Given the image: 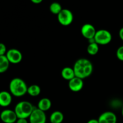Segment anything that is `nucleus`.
Here are the masks:
<instances>
[{"mask_svg": "<svg viewBox=\"0 0 123 123\" xmlns=\"http://www.w3.org/2000/svg\"><path fill=\"white\" fill-rule=\"evenodd\" d=\"M49 10H50V12H51L52 14H56L58 15L59 13L61 12V11L62 10V6H61L60 3L57 2H52L51 4L50 5V7H49Z\"/></svg>", "mask_w": 123, "mask_h": 123, "instance_id": "19", "label": "nucleus"}, {"mask_svg": "<svg viewBox=\"0 0 123 123\" xmlns=\"http://www.w3.org/2000/svg\"><path fill=\"white\" fill-rule=\"evenodd\" d=\"M84 87L83 79L75 76L68 81V88L73 92H79Z\"/></svg>", "mask_w": 123, "mask_h": 123, "instance_id": "11", "label": "nucleus"}, {"mask_svg": "<svg viewBox=\"0 0 123 123\" xmlns=\"http://www.w3.org/2000/svg\"><path fill=\"white\" fill-rule=\"evenodd\" d=\"M64 118V117L61 111H55L50 114L49 121L50 123H62Z\"/></svg>", "mask_w": 123, "mask_h": 123, "instance_id": "15", "label": "nucleus"}, {"mask_svg": "<svg viewBox=\"0 0 123 123\" xmlns=\"http://www.w3.org/2000/svg\"><path fill=\"white\" fill-rule=\"evenodd\" d=\"M0 119L4 123H15L18 118L14 111L5 109L1 112Z\"/></svg>", "mask_w": 123, "mask_h": 123, "instance_id": "8", "label": "nucleus"}, {"mask_svg": "<svg viewBox=\"0 0 123 123\" xmlns=\"http://www.w3.org/2000/svg\"><path fill=\"white\" fill-rule=\"evenodd\" d=\"M28 118L30 123H46V115L45 112L42 111L37 108H34Z\"/></svg>", "mask_w": 123, "mask_h": 123, "instance_id": "6", "label": "nucleus"}, {"mask_svg": "<svg viewBox=\"0 0 123 123\" xmlns=\"http://www.w3.org/2000/svg\"><path fill=\"white\" fill-rule=\"evenodd\" d=\"M7 48L4 43H0V56L1 55H6L7 53Z\"/></svg>", "mask_w": 123, "mask_h": 123, "instance_id": "21", "label": "nucleus"}, {"mask_svg": "<svg viewBox=\"0 0 123 123\" xmlns=\"http://www.w3.org/2000/svg\"><path fill=\"white\" fill-rule=\"evenodd\" d=\"M28 87L25 82L19 78H13L9 84L10 92L16 97H22L27 93Z\"/></svg>", "mask_w": 123, "mask_h": 123, "instance_id": "2", "label": "nucleus"}, {"mask_svg": "<svg viewBox=\"0 0 123 123\" xmlns=\"http://www.w3.org/2000/svg\"><path fill=\"white\" fill-rule=\"evenodd\" d=\"M10 64V63L6 55L0 56V73H3L7 72L9 67Z\"/></svg>", "mask_w": 123, "mask_h": 123, "instance_id": "16", "label": "nucleus"}, {"mask_svg": "<svg viewBox=\"0 0 123 123\" xmlns=\"http://www.w3.org/2000/svg\"><path fill=\"white\" fill-rule=\"evenodd\" d=\"M61 74L64 79L68 80V81L76 76L74 70L70 67H66L62 68L61 72Z\"/></svg>", "mask_w": 123, "mask_h": 123, "instance_id": "13", "label": "nucleus"}, {"mask_svg": "<svg viewBox=\"0 0 123 123\" xmlns=\"http://www.w3.org/2000/svg\"><path fill=\"white\" fill-rule=\"evenodd\" d=\"M112 38V36L109 31L102 29L97 31L94 39L98 45H106L111 43Z\"/></svg>", "mask_w": 123, "mask_h": 123, "instance_id": "4", "label": "nucleus"}, {"mask_svg": "<svg viewBox=\"0 0 123 123\" xmlns=\"http://www.w3.org/2000/svg\"><path fill=\"white\" fill-rule=\"evenodd\" d=\"M87 52L90 55H95L98 52L99 50V47L98 44L96 42H92L90 43L87 47Z\"/></svg>", "mask_w": 123, "mask_h": 123, "instance_id": "18", "label": "nucleus"}, {"mask_svg": "<svg viewBox=\"0 0 123 123\" xmlns=\"http://www.w3.org/2000/svg\"><path fill=\"white\" fill-rule=\"evenodd\" d=\"M34 107L28 101H22L17 103L14 108V112L18 118L27 119L34 109Z\"/></svg>", "mask_w": 123, "mask_h": 123, "instance_id": "3", "label": "nucleus"}, {"mask_svg": "<svg viewBox=\"0 0 123 123\" xmlns=\"http://www.w3.org/2000/svg\"><path fill=\"white\" fill-rule=\"evenodd\" d=\"M75 76L82 79L88 78L93 72V66L91 61L86 58L78 59L73 67Z\"/></svg>", "mask_w": 123, "mask_h": 123, "instance_id": "1", "label": "nucleus"}, {"mask_svg": "<svg viewBox=\"0 0 123 123\" xmlns=\"http://www.w3.org/2000/svg\"><path fill=\"white\" fill-rule=\"evenodd\" d=\"M121 114H122V115H123V107H122V110H121Z\"/></svg>", "mask_w": 123, "mask_h": 123, "instance_id": "26", "label": "nucleus"}, {"mask_svg": "<svg viewBox=\"0 0 123 123\" xmlns=\"http://www.w3.org/2000/svg\"><path fill=\"white\" fill-rule=\"evenodd\" d=\"M31 1L32 2V3L38 4H40L41 2L43 1V0H31Z\"/></svg>", "mask_w": 123, "mask_h": 123, "instance_id": "25", "label": "nucleus"}, {"mask_svg": "<svg viewBox=\"0 0 123 123\" xmlns=\"http://www.w3.org/2000/svg\"><path fill=\"white\" fill-rule=\"evenodd\" d=\"M119 37H120V39L123 41V27L121 28L119 31Z\"/></svg>", "mask_w": 123, "mask_h": 123, "instance_id": "23", "label": "nucleus"}, {"mask_svg": "<svg viewBox=\"0 0 123 123\" xmlns=\"http://www.w3.org/2000/svg\"><path fill=\"white\" fill-rule=\"evenodd\" d=\"M58 20L62 26H68L71 25L73 21V13L70 10L62 8L60 13L57 15Z\"/></svg>", "mask_w": 123, "mask_h": 123, "instance_id": "5", "label": "nucleus"}, {"mask_svg": "<svg viewBox=\"0 0 123 123\" xmlns=\"http://www.w3.org/2000/svg\"><path fill=\"white\" fill-rule=\"evenodd\" d=\"M52 106V102L48 98H42L38 102L37 108L40 109L43 112H46L50 109Z\"/></svg>", "mask_w": 123, "mask_h": 123, "instance_id": "14", "label": "nucleus"}, {"mask_svg": "<svg viewBox=\"0 0 123 123\" xmlns=\"http://www.w3.org/2000/svg\"><path fill=\"white\" fill-rule=\"evenodd\" d=\"M16 123H28L27 119L25 118H18Z\"/></svg>", "mask_w": 123, "mask_h": 123, "instance_id": "22", "label": "nucleus"}, {"mask_svg": "<svg viewBox=\"0 0 123 123\" xmlns=\"http://www.w3.org/2000/svg\"><path fill=\"white\" fill-rule=\"evenodd\" d=\"M12 95L7 91H2L0 92V106L5 108L12 103Z\"/></svg>", "mask_w": 123, "mask_h": 123, "instance_id": "12", "label": "nucleus"}, {"mask_svg": "<svg viewBox=\"0 0 123 123\" xmlns=\"http://www.w3.org/2000/svg\"><path fill=\"white\" fill-rule=\"evenodd\" d=\"M96 31L94 26L91 24H85L82 25L80 30V32L83 37L88 40L94 39L96 35Z\"/></svg>", "mask_w": 123, "mask_h": 123, "instance_id": "9", "label": "nucleus"}, {"mask_svg": "<svg viewBox=\"0 0 123 123\" xmlns=\"http://www.w3.org/2000/svg\"><path fill=\"white\" fill-rule=\"evenodd\" d=\"M97 120L99 123H117V115L111 111L102 113Z\"/></svg>", "mask_w": 123, "mask_h": 123, "instance_id": "10", "label": "nucleus"}, {"mask_svg": "<svg viewBox=\"0 0 123 123\" xmlns=\"http://www.w3.org/2000/svg\"><path fill=\"white\" fill-rule=\"evenodd\" d=\"M41 88L40 86L36 84H33L28 87L27 93L31 97H37L40 94Z\"/></svg>", "mask_w": 123, "mask_h": 123, "instance_id": "17", "label": "nucleus"}, {"mask_svg": "<svg viewBox=\"0 0 123 123\" xmlns=\"http://www.w3.org/2000/svg\"><path fill=\"white\" fill-rule=\"evenodd\" d=\"M87 123H98V120H96V119H91V120H90L88 121Z\"/></svg>", "mask_w": 123, "mask_h": 123, "instance_id": "24", "label": "nucleus"}, {"mask_svg": "<svg viewBox=\"0 0 123 123\" xmlns=\"http://www.w3.org/2000/svg\"><path fill=\"white\" fill-rule=\"evenodd\" d=\"M116 55L117 58L120 61H123V46H120L117 50Z\"/></svg>", "mask_w": 123, "mask_h": 123, "instance_id": "20", "label": "nucleus"}, {"mask_svg": "<svg viewBox=\"0 0 123 123\" xmlns=\"http://www.w3.org/2000/svg\"><path fill=\"white\" fill-rule=\"evenodd\" d=\"M6 56H7L10 63L13 64L20 63L22 60L23 58L21 52L14 48H12L7 50Z\"/></svg>", "mask_w": 123, "mask_h": 123, "instance_id": "7", "label": "nucleus"}]
</instances>
